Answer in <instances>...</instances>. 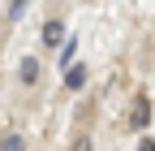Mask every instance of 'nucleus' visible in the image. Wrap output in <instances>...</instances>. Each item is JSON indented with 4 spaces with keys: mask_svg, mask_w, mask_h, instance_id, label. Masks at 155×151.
<instances>
[{
    "mask_svg": "<svg viewBox=\"0 0 155 151\" xmlns=\"http://www.w3.org/2000/svg\"><path fill=\"white\" fill-rule=\"evenodd\" d=\"M73 151H91V138H78V147Z\"/></svg>",
    "mask_w": 155,
    "mask_h": 151,
    "instance_id": "obj_7",
    "label": "nucleus"
},
{
    "mask_svg": "<svg viewBox=\"0 0 155 151\" xmlns=\"http://www.w3.org/2000/svg\"><path fill=\"white\" fill-rule=\"evenodd\" d=\"M0 151H26L22 134H5V138H0Z\"/></svg>",
    "mask_w": 155,
    "mask_h": 151,
    "instance_id": "obj_5",
    "label": "nucleus"
},
{
    "mask_svg": "<svg viewBox=\"0 0 155 151\" xmlns=\"http://www.w3.org/2000/svg\"><path fill=\"white\" fill-rule=\"evenodd\" d=\"M17 73H22V82H39V61H35V56H26Z\"/></svg>",
    "mask_w": 155,
    "mask_h": 151,
    "instance_id": "obj_4",
    "label": "nucleus"
},
{
    "mask_svg": "<svg viewBox=\"0 0 155 151\" xmlns=\"http://www.w3.org/2000/svg\"><path fill=\"white\" fill-rule=\"evenodd\" d=\"M73 52H78V43H73V39H69V43H65V48H61V65H65V69H69V61H73Z\"/></svg>",
    "mask_w": 155,
    "mask_h": 151,
    "instance_id": "obj_6",
    "label": "nucleus"
},
{
    "mask_svg": "<svg viewBox=\"0 0 155 151\" xmlns=\"http://www.w3.org/2000/svg\"><path fill=\"white\" fill-rule=\"evenodd\" d=\"M43 43H48V48L65 43V26H61V22H48V26H43Z\"/></svg>",
    "mask_w": 155,
    "mask_h": 151,
    "instance_id": "obj_2",
    "label": "nucleus"
},
{
    "mask_svg": "<svg viewBox=\"0 0 155 151\" xmlns=\"http://www.w3.org/2000/svg\"><path fill=\"white\" fill-rule=\"evenodd\" d=\"M129 125H134V129H147V125H151V99H147V95L134 99V108H129Z\"/></svg>",
    "mask_w": 155,
    "mask_h": 151,
    "instance_id": "obj_1",
    "label": "nucleus"
},
{
    "mask_svg": "<svg viewBox=\"0 0 155 151\" xmlns=\"http://www.w3.org/2000/svg\"><path fill=\"white\" fill-rule=\"evenodd\" d=\"M82 82H86V69H82V65H73V69H65V86H69V91H78Z\"/></svg>",
    "mask_w": 155,
    "mask_h": 151,
    "instance_id": "obj_3",
    "label": "nucleus"
},
{
    "mask_svg": "<svg viewBox=\"0 0 155 151\" xmlns=\"http://www.w3.org/2000/svg\"><path fill=\"white\" fill-rule=\"evenodd\" d=\"M138 151H155V143H138Z\"/></svg>",
    "mask_w": 155,
    "mask_h": 151,
    "instance_id": "obj_8",
    "label": "nucleus"
}]
</instances>
